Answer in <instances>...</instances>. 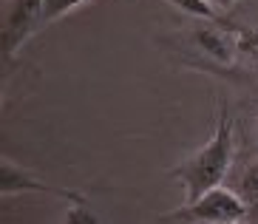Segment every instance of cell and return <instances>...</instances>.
Listing matches in <instances>:
<instances>
[{
  "mask_svg": "<svg viewBox=\"0 0 258 224\" xmlns=\"http://www.w3.org/2000/svg\"><path fill=\"white\" fill-rule=\"evenodd\" d=\"M233 145H235L233 120H230L227 114H221L219 128H216V134H213L210 142L205 148H199L190 159H184L182 164H176L173 171H170L184 185L187 202L199 199L210 187H219L224 182V176L230 171V162H233Z\"/></svg>",
  "mask_w": 258,
  "mask_h": 224,
  "instance_id": "cell-1",
  "label": "cell"
},
{
  "mask_svg": "<svg viewBox=\"0 0 258 224\" xmlns=\"http://www.w3.org/2000/svg\"><path fill=\"white\" fill-rule=\"evenodd\" d=\"M250 213V204L241 199L238 190H227V187H210L207 193H202L199 199L187 202L182 210L167 213L162 218H173V221H221L233 224L244 221Z\"/></svg>",
  "mask_w": 258,
  "mask_h": 224,
  "instance_id": "cell-2",
  "label": "cell"
},
{
  "mask_svg": "<svg viewBox=\"0 0 258 224\" xmlns=\"http://www.w3.org/2000/svg\"><path fill=\"white\" fill-rule=\"evenodd\" d=\"M43 12H46V0H15V6L9 12L6 29H3V57H6V63L15 60V54L23 48L29 34L37 26H43Z\"/></svg>",
  "mask_w": 258,
  "mask_h": 224,
  "instance_id": "cell-3",
  "label": "cell"
},
{
  "mask_svg": "<svg viewBox=\"0 0 258 224\" xmlns=\"http://www.w3.org/2000/svg\"><path fill=\"white\" fill-rule=\"evenodd\" d=\"M20 190H34V193H51V196H60L66 202H74V204H85L83 193L77 190H69V187H57V185H48V182H40L34 179L29 171L17 167L12 159H3V167H0V193L3 196H12V193H20Z\"/></svg>",
  "mask_w": 258,
  "mask_h": 224,
  "instance_id": "cell-4",
  "label": "cell"
},
{
  "mask_svg": "<svg viewBox=\"0 0 258 224\" xmlns=\"http://www.w3.org/2000/svg\"><path fill=\"white\" fill-rule=\"evenodd\" d=\"M196 43L219 63H233V54L238 48V43H233L230 34H224L221 29H213V26H205V29L196 31Z\"/></svg>",
  "mask_w": 258,
  "mask_h": 224,
  "instance_id": "cell-5",
  "label": "cell"
},
{
  "mask_svg": "<svg viewBox=\"0 0 258 224\" xmlns=\"http://www.w3.org/2000/svg\"><path fill=\"white\" fill-rule=\"evenodd\" d=\"M235 190L241 193V199L250 204V207H258V162H250L241 173H238Z\"/></svg>",
  "mask_w": 258,
  "mask_h": 224,
  "instance_id": "cell-6",
  "label": "cell"
},
{
  "mask_svg": "<svg viewBox=\"0 0 258 224\" xmlns=\"http://www.w3.org/2000/svg\"><path fill=\"white\" fill-rule=\"evenodd\" d=\"M167 3H173L176 9H182L193 17H202V20H219V9L210 0H167Z\"/></svg>",
  "mask_w": 258,
  "mask_h": 224,
  "instance_id": "cell-7",
  "label": "cell"
},
{
  "mask_svg": "<svg viewBox=\"0 0 258 224\" xmlns=\"http://www.w3.org/2000/svg\"><path fill=\"white\" fill-rule=\"evenodd\" d=\"M83 3H88V0H46V12H43V26H46V23L60 20L62 15L74 12V9H77V6H83Z\"/></svg>",
  "mask_w": 258,
  "mask_h": 224,
  "instance_id": "cell-8",
  "label": "cell"
},
{
  "mask_svg": "<svg viewBox=\"0 0 258 224\" xmlns=\"http://www.w3.org/2000/svg\"><path fill=\"white\" fill-rule=\"evenodd\" d=\"M235 43H238V51H244L247 57L258 63V31L255 29H241L235 34Z\"/></svg>",
  "mask_w": 258,
  "mask_h": 224,
  "instance_id": "cell-9",
  "label": "cell"
},
{
  "mask_svg": "<svg viewBox=\"0 0 258 224\" xmlns=\"http://www.w3.org/2000/svg\"><path fill=\"white\" fill-rule=\"evenodd\" d=\"M210 3L216 9H230V6H233V0H210Z\"/></svg>",
  "mask_w": 258,
  "mask_h": 224,
  "instance_id": "cell-10",
  "label": "cell"
}]
</instances>
